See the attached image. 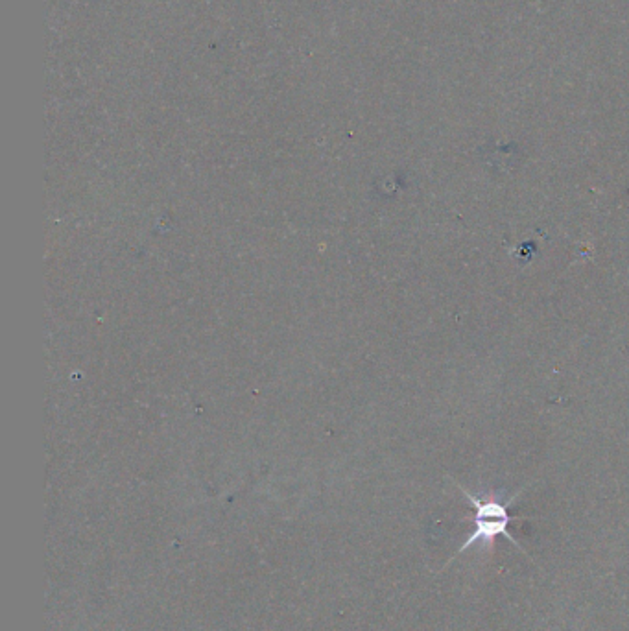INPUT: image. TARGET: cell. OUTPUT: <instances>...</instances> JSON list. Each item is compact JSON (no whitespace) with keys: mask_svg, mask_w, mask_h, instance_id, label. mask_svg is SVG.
I'll use <instances>...</instances> for the list:
<instances>
[{"mask_svg":"<svg viewBox=\"0 0 629 631\" xmlns=\"http://www.w3.org/2000/svg\"><path fill=\"white\" fill-rule=\"evenodd\" d=\"M458 489L462 491L463 497L471 502L473 508H475V519H473L475 528H473L471 536L463 541L462 547L458 548L456 556H460L465 550L476 547V545L491 548L493 543H495V539L499 536L506 537L513 547L519 548L524 554H528L519 545V541L511 536L510 532L511 523L524 521V517H515V515L510 513L511 502L519 497V493H515L510 501H504L500 495H495V493H491L487 497H476L469 489L463 488L462 484H458Z\"/></svg>","mask_w":629,"mask_h":631,"instance_id":"obj_1","label":"cell"}]
</instances>
